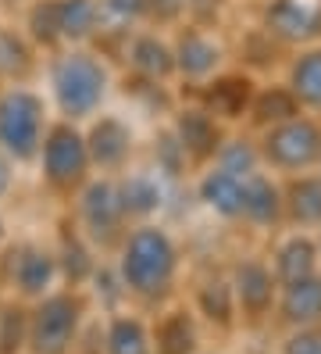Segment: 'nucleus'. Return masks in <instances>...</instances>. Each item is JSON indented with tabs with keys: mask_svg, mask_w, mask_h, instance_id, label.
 <instances>
[{
	"mask_svg": "<svg viewBox=\"0 0 321 354\" xmlns=\"http://www.w3.org/2000/svg\"><path fill=\"white\" fill-rule=\"evenodd\" d=\"M179 268V251L157 225H139L128 233L121 251V283L143 297H157L171 286Z\"/></svg>",
	"mask_w": 321,
	"mask_h": 354,
	"instance_id": "f257e3e1",
	"label": "nucleus"
},
{
	"mask_svg": "<svg viewBox=\"0 0 321 354\" xmlns=\"http://www.w3.org/2000/svg\"><path fill=\"white\" fill-rule=\"evenodd\" d=\"M50 86H54V100L64 111V118L79 122L100 108V100L107 93V68L97 54L68 50L54 61Z\"/></svg>",
	"mask_w": 321,
	"mask_h": 354,
	"instance_id": "f03ea898",
	"label": "nucleus"
},
{
	"mask_svg": "<svg viewBox=\"0 0 321 354\" xmlns=\"http://www.w3.org/2000/svg\"><path fill=\"white\" fill-rule=\"evenodd\" d=\"M261 165L286 176H300L318 169V154H321V126L307 115H296L289 122H278V126L264 129L261 143Z\"/></svg>",
	"mask_w": 321,
	"mask_h": 354,
	"instance_id": "7ed1b4c3",
	"label": "nucleus"
},
{
	"mask_svg": "<svg viewBox=\"0 0 321 354\" xmlns=\"http://www.w3.org/2000/svg\"><path fill=\"white\" fill-rule=\"evenodd\" d=\"M43 143V100L29 90L0 93V151L14 161H32Z\"/></svg>",
	"mask_w": 321,
	"mask_h": 354,
	"instance_id": "20e7f679",
	"label": "nucleus"
},
{
	"mask_svg": "<svg viewBox=\"0 0 321 354\" xmlns=\"http://www.w3.org/2000/svg\"><path fill=\"white\" fill-rule=\"evenodd\" d=\"M39 161H43V176L54 190H79L90 172V151H86V136L72 126V122H61V126L43 133L39 143Z\"/></svg>",
	"mask_w": 321,
	"mask_h": 354,
	"instance_id": "39448f33",
	"label": "nucleus"
},
{
	"mask_svg": "<svg viewBox=\"0 0 321 354\" xmlns=\"http://www.w3.org/2000/svg\"><path fill=\"white\" fill-rule=\"evenodd\" d=\"M79 315H82V304L72 294H54L43 301L29 322L32 354H68L79 329Z\"/></svg>",
	"mask_w": 321,
	"mask_h": 354,
	"instance_id": "423d86ee",
	"label": "nucleus"
},
{
	"mask_svg": "<svg viewBox=\"0 0 321 354\" xmlns=\"http://www.w3.org/2000/svg\"><path fill=\"white\" fill-rule=\"evenodd\" d=\"M79 218H82V229H86V236H90V240L111 243L118 236L121 222H125V212H121L115 183L97 179V183L86 186L82 201H79Z\"/></svg>",
	"mask_w": 321,
	"mask_h": 354,
	"instance_id": "0eeeda50",
	"label": "nucleus"
},
{
	"mask_svg": "<svg viewBox=\"0 0 321 354\" xmlns=\"http://www.w3.org/2000/svg\"><path fill=\"white\" fill-rule=\"evenodd\" d=\"M264 29L282 44H304L321 32V0H268Z\"/></svg>",
	"mask_w": 321,
	"mask_h": 354,
	"instance_id": "6e6552de",
	"label": "nucleus"
},
{
	"mask_svg": "<svg viewBox=\"0 0 321 354\" xmlns=\"http://www.w3.org/2000/svg\"><path fill=\"white\" fill-rule=\"evenodd\" d=\"M171 54H175V72L189 82H207L218 75L222 68V44L214 36L200 32V29H186L175 47H171Z\"/></svg>",
	"mask_w": 321,
	"mask_h": 354,
	"instance_id": "1a4fd4ad",
	"label": "nucleus"
},
{
	"mask_svg": "<svg viewBox=\"0 0 321 354\" xmlns=\"http://www.w3.org/2000/svg\"><path fill=\"white\" fill-rule=\"evenodd\" d=\"M86 151H90V165H100L104 172H115L133 154V129L121 118L104 115L100 122H93L90 136H86Z\"/></svg>",
	"mask_w": 321,
	"mask_h": 354,
	"instance_id": "9d476101",
	"label": "nucleus"
},
{
	"mask_svg": "<svg viewBox=\"0 0 321 354\" xmlns=\"http://www.w3.org/2000/svg\"><path fill=\"white\" fill-rule=\"evenodd\" d=\"M171 136L179 140V147L189 161H207L218 154L222 147V129H218V118H211L204 108H186L175 118V129Z\"/></svg>",
	"mask_w": 321,
	"mask_h": 354,
	"instance_id": "9b49d317",
	"label": "nucleus"
},
{
	"mask_svg": "<svg viewBox=\"0 0 321 354\" xmlns=\"http://www.w3.org/2000/svg\"><path fill=\"white\" fill-rule=\"evenodd\" d=\"M253 90L257 86L250 75H214L204 90V111L218 122H235L250 111Z\"/></svg>",
	"mask_w": 321,
	"mask_h": 354,
	"instance_id": "f8f14e48",
	"label": "nucleus"
},
{
	"mask_svg": "<svg viewBox=\"0 0 321 354\" xmlns=\"http://www.w3.org/2000/svg\"><path fill=\"white\" fill-rule=\"evenodd\" d=\"M275 272L257 261V258H246L235 265L232 272V294H235V304H243V311H250V315H264V311L271 308L275 301Z\"/></svg>",
	"mask_w": 321,
	"mask_h": 354,
	"instance_id": "ddd939ff",
	"label": "nucleus"
},
{
	"mask_svg": "<svg viewBox=\"0 0 321 354\" xmlns=\"http://www.w3.org/2000/svg\"><path fill=\"white\" fill-rule=\"evenodd\" d=\"M243 183L246 176H235V172H225V169H207L200 186H197V194L200 201L211 207L214 215H222V218H243Z\"/></svg>",
	"mask_w": 321,
	"mask_h": 354,
	"instance_id": "4468645a",
	"label": "nucleus"
},
{
	"mask_svg": "<svg viewBox=\"0 0 321 354\" xmlns=\"http://www.w3.org/2000/svg\"><path fill=\"white\" fill-rule=\"evenodd\" d=\"M278 308H282V319L296 329H307L321 322V276H307L282 286V297H278Z\"/></svg>",
	"mask_w": 321,
	"mask_h": 354,
	"instance_id": "2eb2a0df",
	"label": "nucleus"
},
{
	"mask_svg": "<svg viewBox=\"0 0 321 354\" xmlns=\"http://www.w3.org/2000/svg\"><path fill=\"white\" fill-rule=\"evenodd\" d=\"M282 186H278L271 176L253 172L243 183V218L253 225H275L282 218Z\"/></svg>",
	"mask_w": 321,
	"mask_h": 354,
	"instance_id": "dca6fc26",
	"label": "nucleus"
},
{
	"mask_svg": "<svg viewBox=\"0 0 321 354\" xmlns=\"http://www.w3.org/2000/svg\"><path fill=\"white\" fill-rule=\"evenodd\" d=\"M282 212L296 225H321V176H289L282 186Z\"/></svg>",
	"mask_w": 321,
	"mask_h": 354,
	"instance_id": "f3484780",
	"label": "nucleus"
},
{
	"mask_svg": "<svg viewBox=\"0 0 321 354\" xmlns=\"http://www.w3.org/2000/svg\"><path fill=\"white\" fill-rule=\"evenodd\" d=\"M286 86H289V93L296 97L300 108L321 111V44L304 47V50L293 57Z\"/></svg>",
	"mask_w": 321,
	"mask_h": 354,
	"instance_id": "a211bd4d",
	"label": "nucleus"
},
{
	"mask_svg": "<svg viewBox=\"0 0 321 354\" xmlns=\"http://www.w3.org/2000/svg\"><path fill=\"white\" fill-rule=\"evenodd\" d=\"M318 272V243L304 233H293L278 243L275 251V279L278 283H296V279H307Z\"/></svg>",
	"mask_w": 321,
	"mask_h": 354,
	"instance_id": "6ab92c4d",
	"label": "nucleus"
},
{
	"mask_svg": "<svg viewBox=\"0 0 321 354\" xmlns=\"http://www.w3.org/2000/svg\"><path fill=\"white\" fill-rule=\"evenodd\" d=\"M128 65H133L143 79L161 82V79H168V75H175V54H171V47L164 44L161 36L143 32V36L133 39V50H128Z\"/></svg>",
	"mask_w": 321,
	"mask_h": 354,
	"instance_id": "aec40b11",
	"label": "nucleus"
},
{
	"mask_svg": "<svg viewBox=\"0 0 321 354\" xmlns=\"http://www.w3.org/2000/svg\"><path fill=\"white\" fill-rule=\"evenodd\" d=\"M300 111V104H296V97L289 93V86L282 82V86H261V90H253V100H250V118L257 122L261 129H271V126H278V122H289V118H296Z\"/></svg>",
	"mask_w": 321,
	"mask_h": 354,
	"instance_id": "412c9836",
	"label": "nucleus"
},
{
	"mask_svg": "<svg viewBox=\"0 0 321 354\" xmlns=\"http://www.w3.org/2000/svg\"><path fill=\"white\" fill-rule=\"evenodd\" d=\"M54 276H57L54 254L39 251V247H26V251H21V258H18V265H14V283H18L21 294L43 297V294L50 290Z\"/></svg>",
	"mask_w": 321,
	"mask_h": 354,
	"instance_id": "4be33fe9",
	"label": "nucleus"
},
{
	"mask_svg": "<svg viewBox=\"0 0 321 354\" xmlns=\"http://www.w3.org/2000/svg\"><path fill=\"white\" fill-rule=\"evenodd\" d=\"M115 190H118V201H121V212L136 215V218L154 215L161 207V201H164V190H161L157 176H128L115 186Z\"/></svg>",
	"mask_w": 321,
	"mask_h": 354,
	"instance_id": "5701e85b",
	"label": "nucleus"
},
{
	"mask_svg": "<svg viewBox=\"0 0 321 354\" xmlns=\"http://www.w3.org/2000/svg\"><path fill=\"white\" fill-rule=\"evenodd\" d=\"M57 26L61 39H68V44L90 39L100 26V4L97 0H57Z\"/></svg>",
	"mask_w": 321,
	"mask_h": 354,
	"instance_id": "b1692460",
	"label": "nucleus"
},
{
	"mask_svg": "<svg viewBox=\"0 0 321 354\" xmlns=\"http://www.w3.org/2000/svg\"><path fill=\"white\" fill-rule=\"evenodd\" d=\"M197 347V329L186 311H171L157 329V354H193Z\"/></svg>",
	"mask_w": 321,
	"mask_h": 354,
	"instance_id": "393cba45",
	"label": "nucleus"
},
{
	"mask_svg": "<svg viewBox=\"0 0 321 354\" xmlns=\"http://www.w3.org/2000/svg\"><path fill=\"white\" fill-rule=\"evenodd\" d=\"M214 161H218V169L235 172V176L261 172V151H257V143H250L243 136L222 140V147H218V154H214Z\"/></svg>",
	"mask_w": 321,
	"mask_h": 354,
	"instance_id": "a878e982",
	"label": "nucleus"
},
{
	"mask_svg": "<svg viewBox=\"0 0 321 354\" xmlns=\"http://www.w3.org/2000/svg\"><path fill=\"white\" fill-rule=\"evenodd\" d=\"M107 354H150V337L139 319H115L107 326Z\"/></svg>",
	"mask_w": 321,
	"mask_h": 354,
	"instance_id": "bb28decb",
	"label": "nucleus"
},
{
	"mask_svg": "<svg viewBox=\"0 0 321 354\" xmlns=\"http://www.w3.org/2000/svg\"><path fill=\"white\" fill-rule=\"evenodd\" d=\"M200 311L218 322V326H228L232 315H235V294H232V283L225 279H211L204 290H200Z\"/></svg>",
	"mask_w": 321,
	"mask_h": 354,
	"instance_id": "cd10ccee",
	"label": "nucleus"
},
{
	"mask_svg": "<svg viewBox=\"0 0 321 354\" xmlns=\"http://www.w3.org/2000/svg\"><path fill=\"white\" fill-rule=\"evenodd\" d=\"M29 32L36 44L54 47L61 44V26H57V0H39V4L29 11Z\"/></svg>",
	"mask_w": 321,
	"mask_h": 354,
	"instance_id": "c85d7f7f",
	"label": "nucleus"
},
{
	"mask_svg": "<svg viewBox=\"0 0 321 354\" xmlns=\"http://www.w3.org/2000/svg\"><path fill=\"white\" fill-rule=\"evenodd\" d=\"M0 72L4 75H26L29 72V47L21 44V36L0 29Z\"/></svg>",
	"mask_w": 321,
	"mask_h": 354,
	"instance_id": "c756f323",
	"label": "nucleus"
},
{
	"mask_svg": "<svg viewBox=\"0 0 321 354\" xmlns=\"http://www.w3.org/2000/svg\"><path fill=\"white\" fill-rule=\"evenodd\" d=\"M146 15V0H100V18H111L115 26H128Z\"/></svg>",
	"mask_w": 321,
	"mask_h": 354,
	"instance_id": "7c9ffc66",
	"label": "nucleus"
},
{
	"mask_svg": "<svg viewBox=\"0 0 321 354\" xmlns=\"http://www.w3.org/2000/svg\"><path fill=\"white\" fill-rule=\"evenodd\" d=\"M21 333H26L21 311H4V319H0V354H18Z\"/></svg>",
	"mask_w": 321,
	"mask_h": 354,
	"instance_id": "2f4dec72",
	"label": "nucleus"
},
{
	"mask_svg": "<svg viewBox=\"0 0 321 354\" xmlns=\"http://www.w3.org/2000/svg\"><path fill=\"white\" fill-rule=\"evenodd\" d=\"M282 354H321V329L318 326H307L293 333V337L286 340V351Z\"/></svg>",
	"mask_w": 321,
	"mask_h": 354,
	"instance_id": "473e14b6",
	"label": "nucleus"
},
{
	"mask_svg": "<svg viewBox=\"0 0 321 354\" xmlns=\"http://www.w3.org/2000/svg\"><path fill=\"white\" fill-rule=\"evenodd\" d=\"M189 11V0H146V15L157 22H179Z\"/></svg>",
	"mask_w": 321,
	"mask_h": 354,
	"instance_id": "72a5a7b5",
	"label": "nucleus"
},
{
	"mask_svg": "<svg viewBox=\"0 0 321 354\" xmlns=\"http://www.w3.org/2000/svg\"><path fill=\"white\" fill-rule=\"evenodd\" d=\"M64 258H68V261H64V268H68V276L72 279H82L86 272H90V258H86V251H82V243L72 236V240H64Z\"/></svg>",
	"mask_w": 321,
	"mask_h": 354,
	"instance_id": "f704fd0d",
	"label": "nucleus"
},
{
	"mask_svg": "<svg viewBox=\"0 0 321 354\" xmlns=\"http://www.w3.org/2000/svg\"><path fill=\"white\" fill-rule=\"evenodd\" d=\"M228 4V0H189V11L197 22H211V18H218V11Z\"/></svg>",
	"mask_w": 321,
	"mask_h": 354,
	"instance_id": "c9c22d12",
	"label": "nucleus"
},
{
	"mask_svg": "<svg viewBox=\"0 0 321 354\" xmlns=\"http://www.w3.org/2000/svg\"><path fill=\"white\" fill-rule=\"evenodd\" d=\"M8 186H11V165H8V154L0 151V197L8 194Z\"/></svg>",
	"mask_w": 321,
	"mask_h": 354,
	"instance_id": "e433bc0d",
	"label": "nucleus"
},
{
	"mask_svg": "<svg viewBox=\"0 0 321 354\" xmlns=\"http://www.w3.org/2000/svg\"><path fill=\"white\" fill-rule=\"evenodd\" d=\"M318 169H321V154H318ZM318 176H321V172H318Z\"/></svg>",
	"mask_w": 321,
	"mask_h": 354,
	"instance_id": "4c0bfd02",
	"label": "nucleus"
},
{
	"mask_svg": "<svg viewBox=\"0 0 321 354\" xmlns=\"http://www.w3.org/2000/svg\"><path fill=\"white\" fill-rule=\"evenodd\" d=\"M0 236H4V225H0Z\"/></svg>",
	"mask_w": 321,
	"mask_h": 354,
	"instance_id": "58836bf2",
	"label": "nucleus"
}]
</instances>
